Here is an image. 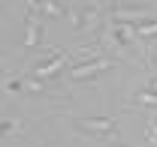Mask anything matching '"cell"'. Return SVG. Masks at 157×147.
<instances>
[{
    "label": "cell",
    "mask_w": 157,
    "mask_h": 147,
    "mask_svg": "<svg viewBox=\"0 0 157 147\" xmlns=\"http://www.w3.org/2000/svg\"><path fill=\"white\" fill-rule=\"evenodd\" d=\"M39 36H42V24H39V18H30V21H27L24 48H36V45H39Z\"/></svg>",
    "instance_id": "277c9868"
},
{
    "label": "cell",
    "mask_w": 157,
    "mask_h": 147,
    "mask_svg": "<svg viewBox=\"0 0 157 147\" xmlns=\"http://www.w3.org/2000/svg\"><path fill=\"white\" fill-rule=\"evenodd\" d=\"M151 87H154V90H157V81H151Z\"/></svg>",
    "instance_id": "9c48e42d"
},
{
    "label": "cell",
    "mask_w": 157,
    "mask_h": 147,
    "mask_svg": "<svg viewBox=\"0 0 157 147\" xmlns=\"http://www.w3.org/2000/svg\"><path fill=\"white\" fill-rule=\"evenodd\" d=\"M12 129H18L15 120H3V135H6V132H12Z\"/></svg>",
    "instance_id": "ba28073f"
},
{
    "label": "cell",
    "mask_w": 157,
    "mask_h": 147,
    "mask_svg": "<svg viewBox=\"0 0 157 147\" xmlns=\"http://www.w3.org/2000/svg\"><path fill=\"white\" fill-rule=\"evenodd\" d=\"M76 126L82 132H88V135H94V138H106V135H115L118 132L112 117H85V120H78Z\"/></svg>",
    "instance_id": "6da1fadb"
},
{
    "label": "cell",
    "mask_w": 157,
    "mask_h": 147,
    "mask_svg": "<svg viewBox=\"0 0 157 147\" xmlns=\"http://www.w3.org/2000/svg\"><path fill=\"white\" fill-rule=\"evenodd\" d=\"M106 69H112V60H91V63H78L76 69H73V78H91V75L106 72Z\"/></svg>",
    "instance_id": "7a4b0ae2"
},
{
    "label": "cell",
    "mask_w": 157,
    "mask_h": 147,
    "mask_svg": "<svg viewBox=\"0 0 157 147\" xmlns=\"http://www.w3.org/2000/svg\"><path fill=\"white\" fill-rule=\"evenodd\" d=\"M136 102H142V105H154V108H157V90L151 87V90L136 93Z\"/></svg>",
    "instance_id": "5b68a950"
},
{
    "label": "cell",
    "mask_w": 157,
    "mask_h": 147,
    "mask_svg": "<svg viewBox=\"0 0 157 147\" xmlns=\"http://www.w3.org/2000/svg\"><path fill=\"white\" fill-rule=\"evenodd\" d=\"M136 33L142 39H151V36H157V21L154 24H136Z\"/></svg>",
    "instance_id": "8992f818"
},
{
    "label": "cell",
    "mask_w": 157,
    "mask_h": 147,
    "mask_svg": "<svg viewBox=\"0 0 157 147\" xmlns=\"http://www.w3.org/2000/svg\"><path fill=\"white\" fill-rule=\"evenodd\" d=\"M63 63H67V51H58V57H52L48 63H42L36 69V78H52V75H58L63 69Z\"/></svg>",
    "instance_id": "3957f363"
},
{
    "label": "cell",
    "mask_w": 157,
    "mask_h": 147,
    "mask_svg": "<svg viewBox=\"0 0 157 147\" xmlns=\"http://www.w3.org/2000/svg\"><path fill=\"white\" fill-rule=\"evenodd\" d=\"M154 141H157V129H154Z\"/></svg>",
    "instance_id": "8fae6325"
},
{
    "label": "cell",
    "mask_w": 157,
    "mask_h": 147,
    "mask_svg": "<svg viewBox=\"0 0 157 147\" xmlns=\"http://www.w3.org/2000/svg\"><path fill=\"white\" fill-rule=\"evenodd\" d=\"M30 3H42V0H30Z\"/></svg>",
    "instance_id": "30bf717a"
},
{
    "label": "cell",
    "mask_w": 157,
    "mask_h": 147,
    "mask_svg": "<svg viewBox=\"0 0 157 147\" xmlns=\"http://www.w3.org/2000/svg\"><path fill=\"white\" fill-rule=\"evenodd\" d=\"M45 12H52V15H60L63 9H60V3H52V0H48V3H45Z\"/></svg>",
    "instance_id": "52a82bcc"
}]
</instances>
